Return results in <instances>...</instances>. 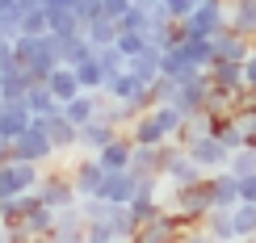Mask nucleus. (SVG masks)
<instances>
[{"label": "nucleus", "mask_w": 256, "mask_h": 243, "mask_svg": "<svg viewBox=\"0 0 256 243\" xmlns=\"http://www.w3.org/2000/svg\"><path fill=\"white\" fill-rule=\"evenodd\" d=\"M21 231H26V239H50V235H55V210L38 197L34 210L26 214V223H21Z\"/></svg>", "instance_id": "6ab92c4d"}, {"label": "nucleus", "mask_w": 256, "mask_h": 243, "mask_svg": "<svg viewBox=\"0 0 256 243\" xmlns=\"http://www.w3.org/2000/svg\"><path fill=\"white\" fill-rule=\"evenodd\" d=\"M21 34H50L46 8H26V13H21Z\"/></svg>", "instance_id": "c85d7f7f"}, {"label": "nucleus", "mask_w": 256, "mask_h": 243, "mask_svg": "<svg viewBox=\"0 0 256 243\" xmlns=\"http://www.w3.org/2000/svg\"><path fill=\"white\" fill-rule=\"evenodd\" d=\"M130 4H134V0H101V13L118 21V17H122V13H126V8H130Z\"/></svg>", "instance_id": "473e14b6"}, {"label": "nucleus", "mask_w": 256, "mask_h": 243, "mask_svg": "<svg viewBox=\"0 0 256 243\" xmlns=\"http://www.w3.org/2000/svg\"><path fill=\"white\" fill-rule=\"evenodd\" d=\"M180 55H185L189 63H198V67H210V63H214V42L202 38V34H189L185 42H180Z\"/></svg>", "instance_id": "393cba45"}, {"label": "nucleus", "mask_w": 256, "mask_h": 243, "mask_svg": "<svg viewBox=\"0 0 256 243\" xmlns=\"http://www.w3.org/2000/svg\"><path fill=\"white\" fill-rule=\"evenodd\" d=\"M38 181H42V164H30V160H4L0 164V197L34 193Z\"/></svg>", "instance_id": "7ed1b4c3"}, {"label": "nucleus", "mask_w": 256, "mask_h": 243, "mask_svg": "<svg viewBox=\"0 0 256 243\" xmlns=\"http://www.w3.org/2000/svg\"><path fill=\"white\" fill-rule=\"evenodd\" d=\"M26 105H30V113H34V118H50V113H59V109H63L59 97L46 88V80H34V84L26 88Z\"/></svg>", "instance_id": "412c9836"}, {"label": "nucleus", "mask_w": 256, "mask_h": 243, "mask_svg": "<svg viewBox=\"0 0 256 243\" xmlns=\"http://www.w3.org/2000/svg\"><path fill=\"white\" fill-rule=\"evenodd\" d=\"M164 8H168V17H172V21H185L198 8V0H164Z\"/></svg>", "instance_id": "2f4dec72"}, {"label": "nucleus", "mask_w": 256, "mask_h": 243, "mask_svg": "<svg viewBox=\"0 0 256 243\" xmlns=\"http://www.w3.org/2000/svg\"><path fill=\"white\" fill-rule=\"evenodd\" d=\"M160 59H164V46H160V42H147V46L138 50V55H130V59H126V67H130L143 84H152V80L160 76Z\"/></svg>", "instance_id": "a211bd4d"}, {"label": "nucleus", "mask_w": 256, "mask_h": 243, "mask_svg": "<svg viewBox=\"0 0 256 243\" xmlns=\"http://www.w3.org/2000/svg\"><path fill=\"white\" fill-rule=\"evenodd\" d=\"M227 168L236 176H248V172H256V147H236V151H231V160H227Z\"/></svg>", "instance_id": "cd10ccee"}, {"label": "nucleus", "mask_w": 256, "mask_h": 243, "mask_svg": "<svg viewBox=\"0 0 256 243\" xmlns=\"http://www.w3.org/2000/svg\"><path fill=\"white\" fill-rule=\"evenodd\" d=\"M210 42H214V59H236V63H244V59H248V50H252V38L240 34V29H231V25H222Z\"/></svg>", "instance_id": "f8f14e48"}, {"label": "nucleus", "mask_w": 256, "mask_h": 243, "mask_svg": "<svg viewBox=\"0 0 256 243\" xmlns=\"http://www.w3.org/2000/svg\"><path fill=\"white\" fill-rule=\"evenodd\" d=\"M34 84L21 63H8V67H0V101H26V88Z\"/></svg>", "instance_id": "dca6fc26"}, {"label": "nucleus", "mask_w": 256, "mask_h": 243, "mask_svg": "<svg viewBox=\"0 0 256 243\" xmlns=\"http://www.w3.org/2000/svg\"><path fill=\"white\" fill-rule=\"evenodd\" d=\"M8 8H21V0H0V13H8Z\"/></svg>", "instance_id": "f704fd0d"}, {"label": "nucleus", "mask_w": 256, "mask_h": 243, "mask_svg": "<svg viewBox=\"0 0 256 243\" xmlns=\"http://www.w3.org/2000/svg\"><path fill=\"white\" fill-rule=\"evenodd\" d=\"M202 168L194 164V155L185 151V143L168 139V155H164V185H189V181H202Z\"/></svg>", "instance_id": "39448f33"}, {"label": "nucleus", "mask_w": 256, "mask_h": 243, "mask_svg": "<svg viewBox=\"0 0 256 243\" xmlns=\"http://www.w3.org/2000/svg\"><path fill=\"white\" fill-rule=\"evenodd\" d=\"M202 235H210V239H236V218H231V210L210 206L206 214H202Z\"/></svg>", "instance_id": "4be33fe9"}, {"label": "nucleus", "mask_w": 256, "mask_h": 243, "mask_svg": "<svg viewBox=\"0 0 256 243\" xmlns=\"http://www.w3.org/2000/svg\"><path fill=\"white\" fill-rule=\"evenodd\" d=\"M198 4H202V0H198Z\"/></svg>", "instance_id": "4c0bfd02"}, {"label": "nucleus", "mask_w": 256, "mask_h": 243, "mask_svg": "<svg viewBox=\"0 0 256 243\" xmlns=\"http://www.w3.org/2000/svg\"><path fill=\"white\" fill-rule=\"evenodd\" d=\"M13 55L34 80H46V71L59 63L55 34H13Z\"/></svg>", "instance_id": "f257e3e1"}, {"label": "nucleus", "mask_w": 256, "mask_h": 243, "mask_svg": "<svg viewBox=\"0 0 256 243\" xmlns=\"http://www.w3.org/2000/svg\"><path fill=\"white\" fill-rule=\"evenodd\" d=\"M72 67H76V76H80V88H92V92H101V88H105V80H110V71H105V63L97 59V50H92L88 59L72 63Z\"/></svg>", "instance_id": "5701e85b"}, {"label": "nucleus", "mask_w": 256, "mask_h": 243, "mask_svg": "<svg viewBox=\"0 0 256 243\" xmlns=\"http://www.w3.org/2000/svg\"><path fill=\"white\" fill-rule=\"evenodd\" d=\"M101 105H105V92H92V88H80L72 101H63V113H68L76 126H84V122H92L101 113Z\"/></svg>", "instance_id": "ddd939ff"}, {"label": "nucleus", "mask_w": 256, "mask_h": 243, "mask_svg": "<svg viewBox=\"0 0 256 243\" xmlns=\"http://www.w3.org/2000/svg\"><path fill=\"white\" fill-rule=\"evenodd\" d=\"M46 0H21V8H42Z\"/></svg>", "instance_id": "c9c22d12"}, {"label": "nucleus", "mask_w": 256, "mask_h": 243, "mask_svg": "<svg viewBox=\"0 0 256 243\" xmlns=\"http://www.w3.org/2000/svg\"><path fill=\"white\" fill-rule=\"evenodd\" d=\"M185 151L194 155V164L202 168V172H222L227 160H231V147L222 143V139H214V134H202V139L185 143Z\"/></svg>", "instance_id": "0eeeda50"}, {"label": "nucleus", "mask_w": 256, "mask_h": 243, "mask_svg": "<svg viewBox=\"0 0 256 243\" xmlns=\"http://www.w3.org/2000/svg\"><path fill=\"white\" fill-rule=\"evenodd\" d=\"M222 25H231L227 0H202L194 13L185 17V29H189V34H202V38H214Z\"/></svg>", "instance_id": "20e7f679"}, {"label": "nucleus", "mask_w": 256, "mask_h": 243, "mask_svg": "<svg viewBox=\"0 0 256 243\" xmlns=\"http://www.w3.org/2000/svg\"><path fill=\"white\" fill-rule=\"evenodd\" d=\"M42 126H46V134H50V143H55V151L59 155H76L80 151V126L68 118V113H50V118H42Z\"/></svg>", "instance_id": "1a4fd4ad"}, {"label": "nucleus", "mask_w": 256, "mask_h": 243, "mask_svg": "<svg viewBox=\"0 0 256 243\" xmlns=\"http://www.w3.org/2000/svg\"><path fill=\"white\" fill-rule=\"evenodd\" d=\"M50 239H63V243H84V239H88V218H84L80 202L55 210V235H50Z\"/></svg>", "instance_id": "9d476101"}, {"label": "nucleus", "mask_w": 256, "mask_h": 243, "mask_svg": "<svg viewBox=\"0 0 256 243\" xmlns=\"http://www.w3.org/2000/svg\"><path fill=\"white\" fill-rule=\"evenodd\" d=\"M138 193V172L134 168H110L105 172V181H101V189H97V197H105V202H130V197Z\"/></svg>", "instance_id": "6e6552de"}, {"label": "nucleus", "mask_w": 256, "mask_h": 243, "mask_svg": "<svg viewBox=\"0 0 256 243\" xmlns=\"http://www.w3.org/2000/svg\"><path fill=\"white\" fill-rule=\"evenodd\" d=\"M206 67H198V63H189L185 55H180V46H168L164 59H160V76H168L172 84H185V80H198Z\"/></svg>", "instance_id": "2eb2a0df"}, {"label": "nucleus", "mask_w": 256, "mask_h": 243, "mask_svg": "<svg viewBox=\"0 0 256 243\" xmlns=\"http://www.w3.org/2000/svg\"><path fill=\"white\" fill-rule=\"evenodd\" d=\"M231 218H236V239L256 235V202H236L231 206Z\"/></svg>", "instance_id": "bb28decb"}, {"label": "nucleus", "mask_w": 256, "mask_h": 243, "mask_svg": "<svg viewBox=\"0 0 256 243\" xmlns=\"http://www.w3.org/2000/svg\"><path fill=\"white\" fill-rule=\"evenodd\" d=\"M97 59L105 63V71H110V76H114V71H122V67H126V55H122L118 46H114V42H105V46H97Z\"/></svg>", "instance_id": "7c9ffc66"}, {"label": "nucleus", "mask_w": 256, "mask_h": 243, "mask_svg": "<svg viewBox=\"0 0 256 243\" xmlns=\"http://www.w3.org/2000/svg\"><path fill=\"white\" fill-rule=\"evenodd\" d=\"M240 202H256V172L240 176Z\"/></svg>", "instance_id": "72a5a7b5"}, {"label": "nucleus", "mask_w": 256, "mask_h": 243, "mask_svg": "<svg viewBox=\"0 0 256 243\" xmlns=\"http://www.w3.org/2000/svg\"><path fill=\"white\" fill-rule=\"evenodd\" d=\"M46 88L59 97V105H63V101H72V97L80 92V76H76V67H72V63H55V67L46 71Z\"/></svg>", "instance_id": "f3484780"}, {"label": "nucleus", "mask_w": 256, "mask_h": 243, "mask_svg": "<svg viewBox=\"0 0 256 243\" xmlns=\"http://www.w3.org/2000/svg\"><path fill=\"white\" fill-rule=\"evenodd\" d=\"M84 34H88V42H92V46H105V42H114V38H118V21H114V17H105V13H97L92 21H84Z\"/></svg>", "instance_id": "a878e982"}, {"label": "nucleus", "mask_w": 256, "mask_h": 243, "mask_svg": "<svg viewBox=\"0 0 256 243\" xmlns=\"http://www.w3.org/2000/svg\"><path fill=\"white\" fill-rule=\"evenodd\" d=\"M168 101H172V105H180L185 113H202V109H206V101H210V76L202 71L198 80H185V84H176Z\"/></svg>", "instance_id": "9b49d317"}, {"label": "nucleus", "mask_w": 256, "mask_h": 243, "mask_svg": "<svg viewBox=\"0 0 256 243\" xmlns=\"http://www.w3.org/2000/svg\"><path fill=\"white\" fill-rule=\"evenodd\" d=\"M134 4H147V0H134Z\"/></svg>", "instance_id": "e433bc0d"}, {"label": "nucleus", "mask_w": 256, "mask_h": 243, "mask_svg": "<svg viewBox=\"0 0 256 243\" xmlns=\"http://www.w3.org/2000/svg\"><path fill=\"white\" fill-rule=\"evenodd\" d=\"M68 172H72V181H76V189H80V197H97V189H101V181H105V168L92 151H76V160L68 164Z\"/></svg>", "instance_id": "423d86ee"}, {"label": "nucleus", "mask_w": 256, "mask_h": 243, "mask_svg": "<svg viewBox=\"0 0 256 243\" xmlns=\"http://www.w3.org/2000/svg\"><path fill=\"white\" fill-rule=\"evenodd\" d=\"M34 193L50 210H63V206H76L80 202V189H76V181H72V172H68V168H50V164L42 168V181H38Z\"/></svg>", "instance_id": "f03ea898"}, {"label": "nucleus", "mask_w": 256, "mask_h": 243, "mask_svg": "<svg viewBox=\"0 0 256 243\" xmlns=\"http://www.w3.org/2000/svg\"><path fill=\"white\" fill-rule=\"evenodd\" d=\"M30 126H34V113H30L26 101H4L0 105V139H17Z\"/></svg>", "instance_id": "4468645a"}, {"label": "nucleus", "mask_w": 256, "mask_h": 243, "mask_svg": "<svg viewBox=\"0 0 256 243\" xmlns=\"http://www.w3.org/2000/svg\"><path fill=\"white\" fill-rule=\"evenodd\" d=\"M114 134H118V126H114V122H105L101 113H97L92 122H84V126H80V151H101V147L110 143Z\"/></svg>", "instance_id": "aec40b11"}, {"label": "nucleus", "mask_w": 256, "mask_h": 243, "mask_svg": "<svg viewBox=\"0 0 256 243\" xmlns=\"http://www.w3.org/2000/svg\"><path fill=\"white\" fill-rule=\"evenodd\" d=\"M227 13H231V29L256 38V0H227Z\"/></svg>", "instance_id": "b1692460"}, {"label": "nucleus", "mask_w": 256, "mask_h": 243, "mask_svg": "<svg viewBox=\"0 0 256 243\" xmlns=\"http://www.w3.org/2000/svg\"><path fill=\"white\" fill-rule=\"evenodd\" d=\"M118 29H143V34H147V4H130L118 17Z\"/></svg>", "instance_id": "c756f323"}]
</instances>
